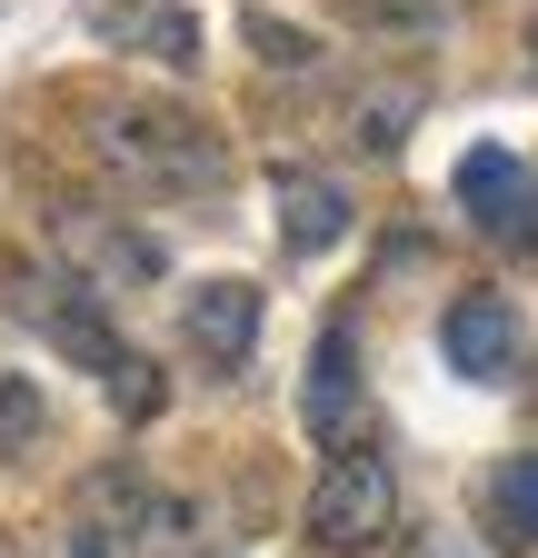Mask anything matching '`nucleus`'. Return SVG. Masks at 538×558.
<instances>
[{"instance_id":"1","label":"nucleus","mask_w":538,"mask_h":558,"mask_svg":"<svg viewBox=\"0 0 538 558\" xmlns=\"http://www.w3.org/2000/svg\"><path fill=\"white\" fill-rule=\"evenodd\" d=\"M90 150L120 190H140V199H170V209H199V199H220L230 190V140L199 120V110H170V100H110L90 120Z\"/></svg>"},{"instance_id":"2","label":"nucleus","mask_w":538,"mask_h":558,"mask_svg":"<svg viewBox=\"0 0 538 558\" xmlns=\"http://www.w3.org/2000/svg\"><path fill=\"white\" fill-rule=\"evenodd\" d=\"M11 310L60 349V360H81L100 389H110V409L120 418H160V369L140 360V349H130L120 329H110V310H100V290H90V279H71V269H21L11 279Z\"/></svg>"},{"instance_id":"3","label":"nucleus","mask_w":538,"mask_h":558,"mask_svg":"<svg viewBox=\"0 0 538 558\" xmlns=\"http://www.w3.org/2000/svg\"><path fill=\"white\" fill-rule=\"evenodd\" d=\"M180 538H189V509L160 499L130 459H110V469L81 478V509L60 529V558H170Z\"/></svg>"},{"instance_id":"4","label":"nucleus","mask_w":538,"mask_h":558,"mask_svg":"<svg viewBox=\"0 0 538 558\" xmlns=\"http://www.w3.org/2000/svg\"><path fill=\"white\" fill-rule=\"evenodd\" d=\"M389 529H399V459H389L379 439L329 449V469L309 478V548H329V558H369Z\"/></svg>"},{"instance_id":"5","label":"nucleus","mask_w":538,"mask_h":558,"mask_svg":"<svg viewBox=\"0 0 538 558\" xmlns=\"http://www.w3.org/2000/svg\"><path fill=\"white\" fill-rule=\"evenodd\" d=\"M259 319H269V300H259V279H189L180 290V349L199 369H249V349H259Z\"/></svg>"},{"instance_id":"6","label":"nucleus","mask_w":538,"mask_h":558,"mask_svg":"<svg viewBox=\"0 0 538 558\" xmlns=\"http://www.w3.org/2000/svg\"><path fill=\"white\" fill-rule=\"evenodd\" d=\"M299 429L319 449H350L369 439V379H359V329L350 319H329L319 349H309V379H299Z\"/></svg>"},{"instance_id":"7","label":"nucleus","mask_w":538,"mask_h":558,"mask_svg":"<svg viewBox=\"0 0 538 558\" xmlns=\"http://www.w3.org/2000/svg\"><path fill=\"white\" fill-rule=\"evenodd\" d=\"M50 250H60V269H71V279H90L100 300H110V290H150V279H160V240L130 230V220H110V209H60Z\"/></svg>"},{"instance_id":"8","label":"nucleus","mask_w":538,"mask_h":558,"mask_svg":"<svg viewBox=\"0 0 538 558\" xmlns=\"http://www.w3.org/2000/svg\"><path fill=\"white\" fill-rule=\"evenodd\" d=\"M439 349H449V369L479 379V389H509V379L528 369V329H518V310H509L499 290H458V300L439 310Z\"/></svg>"},{"instance_id":"9","label":"nucleus","mask_w":538,"mask_h":558,"mask_svg":"<svg viewBox=\"0 0 538 558\" xmlns=\"http://www.w3.org/2000/svg\"><path fill=\"white\" fill-rule=\"evenodd\" d=\"M458 209H468V220H479L489 240H538V220H528V209H538V190H528V160L518 150H499V140H479V150H468L458 160Z\"/></svg>"},{"instance_id":"10","label":"nucleus","mask_w":538,"mask_h":558,"mask_svg":"<svg viewBox=\"0 0 538 558\" xmlns=\"http://www.w3.org/2000/svg\"><path fill=\"white\" fill-rule=\"evenodd\" d=\"M350 230H359V199L329 180V170H280V240H290L299 259L340 250Z\"/></svg>"},{"instance_id":"11","label":"nucleus","mask_w":538,"mask_h":558,"mask_svg":"<svg viewBox=\"0 0 538 558\" xmlns=\"http://www.w3.org/2000/svg\"><path fill=\"white\" fill-rule=\"evenodd\" d=\"M90 31L120 40V50H150V60H170V70H199V21L180 11V0H100Z\"/></svg>"},{"instance_id":"12","label":"nucleus","mask_w":538,"mask_h":558,"mask_svg":"<svg viewBox=\"0 0 538 558\" xmlns=\"http://www.w3.org/2000/svg\"><path fill=\"white\" fill-rule=\"evenodd\" d=\"M419 100H429V81H419V70H409V81H369V90H350V140H359V150L369 160H389L399 150V140H409V120H419Z\"/></svg>"},{"instance_id":"13","label":"nucleus","mask_w":538,"mask_h":558,"mask_svg":"<svg viewBox=\"0 0 538 558\" xmlns=\"http://www.w3.org/2000/svg\"><path fill=\"white\" fill-rule=\"evenodd\" d=\"M479 529L499 548H538V459H499L479 478Z\"/></svg>"},{"instance_id":"14","label":"nucleus","mask_w":538,"mask_h":558,"mask_svg":"<svg viewBox=\"0 0 538 558\" xmlns=\"http://www.w3.org/2000/svg\"><path fill=\"white\" fill-rule=\"evenodd\" d=\"M40 418H50V409H40L30 379H0V459H21V449L40 439Z\"/></svg>"},{"instance_id":"15","label":"nucleus","mask_w":538,"mask_h":558,"mask_svg":"<svg viewBox=\"0 0 538 558\" xmlns=\"http://www.w3.org/2000/svg\"><path fill=\"white\" fill-rule=\"evenodd\" d=\"M399 558H479V548H468V529H409Z\"/></svg>"}]
</instances>
